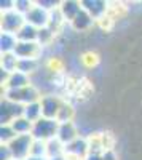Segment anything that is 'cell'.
Returning <instances> with one entry per match:
<instances>
[{"mask_svg": "<svg viewBox=\"0 0 142 160\" xmlns=\"http://www.w3.org/2000/svg\"><path fill=\"white\" fill-rule=\"evenodd\" d=\"M29 85H32V78L29 75L16 71V72L10 74L7 83L3 87H5V90H21V88H26Z\"/></svg>", "mask_w": 142, "mask_h": 160, "instance_id": "8fae6325", "label": "cell"}, {"mask_svg": "<svg viewBox=\"0 0 142 160\" xmlns=\"http://www.w3.org/2000/svg\"><path fill=\"white\" fill-rule=\"evenodd\" d=\"M0 158L2 160H13V155H11V151L7 144H2L0 146Z\"/></svg>", "mask_w": 142, "mask_h": 160, "instance_id": "83f0119b", "label": "cell"}, {"mask_svg": "<svg viewBox=\"0 0 142 160\" xmlns=\"http://www.w3.org/2000/svg\"><path fill=\"white\" fill-rule=\"evenodd\" d=\"M24 18H26V22L34 26L37 29H43L50 24V13L46 10H43L42 7H38L37 3L32 7V10Z\"/></svg>", "mask_w": 142, "mask_h": 160, "instance_id": "52a82bcc", "label": "cell"}, {"mask_svg": "<svg viewBox=\"0 0 142 160\" xmlns=\"http://www.w3.org/2000/svg\"><path fill=\"white\" fill-rule=\"evenodd\" d=\"M26 160H48V157H35V155H31L29 158H26Z\"/></svg>", "mask_w": 142, "mask_h": 160, "instance_id": "1f68e13d", "label": "cell"}, {"mask_svg": "<svg viewBox=\"0 0 142 160\" xmlns=\"http://www.w3.org/2000/svg\"><path fill=\"white\" fill-rule=\"evenodd\" d=\"M48 160H69V157H67L66 154H62V155H58V157H51V158H48Z\"/></svg>", "mask_w": 142, "mask_h": 160, "instance_id": "4dcf8cb0", "label": "cell"}, {"mask_svg": "<svg viewBox=\"0 0 142 160\" xmlns=\"http://www.w3.org/2000/svg\"><path fill=\"white\" fill-rule=\"evenodd\" d=\"M64 149H66V146H64L58 138L46 141V157H48V158L62 155V154H64Z\"/></svg>", "mask_w": 142, "mask_h": 160, "instance_id": "44dd1931", "label": "cell"}, {"mask_svg": "<svg viewBox=\"0 0 142 160\" xmlns=\"http://www.w3.org/2000/svg\"><path fill=\"white\" fill-rule=\"evenodd\" d=\"M22 117H26V118H27L29 122H32V123H35V122H38L40 118H43L40 101L24 106V115H22Z\"/></svg>", "mask_w": 142, "mask_h": 160, "instance_id": "e0dca14e", "label": "cell"}, {"mask_svg": "<svg viewBox=\"0 0 142 160\" xmlns=\"http://www.w3.org/2000/svg\"><path fill=\"white\" fill-rule=\"evenodd\" d=\"M73 117H75V111L70 104L64 102V106L61 108L59 111V115H58V122L59 123H66V122H73Z\"/></svg>", "mask_w": 142, "mask_h": 160, "instance_id": "7402d4cb", "label": "cell"}, {"mask_svg": "<svg viewBox=\"0 0 142 160\" xmlns=\"http://www.w3.org/2000/svg\"><path fill=\"white\" fill-rule=\"evenodd\" d=\"M82 8L86 13H89V16H91L94 21L104 19L106 13H107V3L102 2V0H83Z\"/></svg>", "mask_w": 142, "mask_h": 160, "instance_id": "9c48e42d", "label": "cell"}, {"mask_svg": "<svg viewBox=\"0 0 142 160\" xmlns=\"http://www.w3.org/2000/svg\"><path fill=\"white\" fill-rule=\"evenodd\" d=\"M56 138H58L64 146H67V144H70L72 141H75L77 138H78V128H77V125H75L73 122L59 123Z\"/></svg>", "mask_w": 142, "mask_h": 160, "instance_id": "30bf717a", "label": "cell"}, {"mask_svg": "<svg viewBox=\"0 0 142 160\" xmlns=\"http://www.w3.org/2000/svg\"><path fill=\"white\" fill-rule=\"evenodd\" d=\"M43 51V48L38 45L37 42H19L15 55L18 59H26V58H40V53Z\"/></svg>", "mask_w": 142, "mask_h": 160, "instance_id": "ba28073f", "label": "cell"}, {"mask_svg": "<svg viewBox=\"0 0 142 160\" xmlns=\"http://www.w3.org/2000/svg\"><path fill=\"white\" fill-rule=\"evenodd\" d=\"M31 155H35V157H46V142H45V141H37V139H34L32 149H31Z\"/></svg>", "mask_w": 142, "mask_h": 160, "instance_id": "cb8c5ba5", "label": "cell"}, {"mask_svg": "<svg viewBox=\"0 0 142 160\" xmlns=\"http://www.w3.org/2000/svg\"><path fill=\"white\" fill-rule=\"evenodd\" d=\"M38 7H42L43 10H46L48 13L54 11L61 7V2H56V0H38V2H35Z\"/></svg>", "mask_w": 142, "mask_h": 160, "instance_id": "484cf974", "label": "cell"}, {"mask_svg": "<svg viewBox=\"0 0 142 160\" xmlns=\"http://www.w3.org/2000/svg\"><path fill=\"white\" fill-rule=\"evenodd\" d=\"M19 43V40L15 34H5L2 32L0 35V50H2V55H7V53H15L16 47Z\"/></svg>", "mask_w": 142, "mask_h": 160, "instance_id": "9a60e30c", "label": "cell"}, {"mask_svg": "<svg viewBox=\"0 0 142 160\" xmlns=\"http://www.w3.org/2000/svg\"><path fill=\"white\" fill-rule=\"evenodd\" d=\"M34 5H35V2H29V0H16V11L21 13L22 16H26L32 10Z\"/></svg>", "mask_w": 142, "mask_h": 160, "instance_id": "d4e9b609", "label": "cell"}, {"mask_svg": "<svg viewBox=\"0 0 142 160\" xmlns=\"http://www.w3.org/2000/svg\"><path fill=\"white\" fill-rule=\"evenodd\" d=\"M85 160H102V154H97V152H89Z\"/></svg>", "mask_w": 142, "mask_h": 160, "instance_id": "f546056e", "label": "cell"}, {"mask_svg": "<svg viewBox=\"0 0 142 160\" xmlns=\"http://www.w3.org/2000/svg\"><path fill=\"white\" fill-rule=\"evenodd\" d=\"M56 37V31L54 29H51L50 26H46V28L43 29H38V37H37V43L40 45L42 48L48 47L53 43V40Z\"/></svg>", "mask_w": 142, "mask_h": 160, "instance_id": "ffe728a7", "label": "cell"}, {"mask_svg": "<svg viewBox=\"0 0 142 160\" xmlns=\"http://www.w3.org/2000/svg\"><path fill=\"white\" fill-rule=\"evenodd\" d=\"M102 160H118V155L115 154L113 149H107L102 152Z\"/></svg>", "mask_w": 142, "mask_h": 160, "instance_id": "f1b7e54d", "label": "cell"}, {"mask_svg": "<svg viewBox=\"0 0 142 160\" xmlns=\"http://www.w3.org/2000/svg\"><path fill=\"white\" fill-rule=\"evenodd\" d=\"M38 68H40V59L37 58H26V59L18 61V72H22L29 77L38 72Z\"/></svg>", "mask_w": 142, "mask_h": 160, "instance_id": "5bb4252c", "label": "cell"}, {"mask_svg": "<svg viewBox=\"0 0 142 160\" xmlns=\"http://www.w3.org/2000/svg\"><path fill=\"white\" fill-rule=\"evenodd\" d=\"M0 8H2V13H8L16 10V2L15 0H2L0 2Z\"/></svg>", "mask_w": 142, "mask_h": 160, "instance_id": "4316f807", "label": "cell"}, {"mask_svg": "<svg viewBox=\"0 0 142 160\" xmlns=\"http://www.w3.org/2000/svg\"><path fill=\"white\" fill-rule=\"evenodd\" d=\"M11 128L15 130V133L18 136H22V135H31L32 133V128H34V123L29 122L26 117H19V118H15L13 122L10 123Z\"/></svg>", "mask_w": 142, "mask_h": 160, "instance_id": "2e32d148", "label": "cell"}, {"mask_svg": "<svg viewBox=\"0 0 142 160\" xmlns=\"http://www.w3.org/2000/svg\"><path fill=\"white\" fill-rule=\"evenodd\" d=\"M24 24H26V18L21 15V13H18L16 10L8 11V13H2V21H0L2 32L16 35Z\"/></svg>", "mask_w": 142, "mask_h": 160, "instance_id": "5b68a950", "label": "cell"}, {"mask_svg": "<svg viewBox=\"0 0 142 160\" xmlns=\"http://www.w3.org/2000/svg\"><path fill=\"white\" fill-rule=\"evenodd\" d=\"M59 10H61V13H62L64 21L72 22L77 16L80 15V11H82L83 8H82V2H75V0H67V2H61Z\"/></svg>", "mask_w": 142, "mask_h": 160, "instance_id": "7c38bea8", "label": "cell"}, {"mask_svg": "<svg viewBox=\"0 0 142 160\" xmlns=\"http://www.w3.org/2000/svg\"><path fill=\"white\" fill-rule=\"evenodd\" d=\"M58 128H59V122L58 120H51V118H40L38 122L34 123L32 128V138L37 141H50L54 139L58 135Z\"/></svg>", "mask_w": 142, "mask_h": 160, "instance_id": "7a4b0ae2", "label": "cell"}, {"mask_svg": "<svg viewBox=\"0 0 142 160\" xmlns=\"http://www.w3.org/2000/svg\"><path fill=\"white\" fill-rule=\"evenodd\" d=\"M5 99L11 101V102H18L22 106H27L32 102H37L42 99V93L37 87L29 85L21 90H5Z\"/></svg>", "mask_w": 142, "mask_h": 160, "instance_id": "6da1fadb", "label": "cell"}, {"mask_svg": "<svg viewBox=\"0 0 142 160\" xmlns=\"http://www.w3.org/2000/svg\"><path fill=\"white\" fill-rule=\"evenodd\" d=\"M16 136L18 135L15 133V130L11 128V125H2V128H0V139H2V144H10Z\"/></svg>", "mask_w": 142, "mask_h": 160, "instance_id": "603a6c76", "label": "cell"}, {"mask_svg": "<svg viewBox=\"0 0 142 160\" xmlns=\"http://www.w3.org/2000/svg\"><path fill=\"white\" fill-rule=\"evenodd\" d=\"M18 58L15 53H7V55H2V62H0V69L8 72V74H13L18 71Z\"/></svg>", "mask_w": 142, "mask_h": 160, "instance_id": "d6986e66", "label": "cell"}, {"mask_svg": "<svg viewBox=\"0 0 142 160\" xmlns=\"http://www.w3.org/2000/svg\"><path fill=\"white\" fill-rule=\"evenodd\" d=\"M32 144H34V138L32 135H22V136H16L10 144H7L13 160H26L31 157V149H32Z\"/></svg>", "mask_w": 142, "mask_h": 160, "instance_id": "3957f363", "label": "cell"}, {"mask_svg": "<svg viewBox=\"0 0 142 160\" xmlns=\"http://www.w3.org/2000/svg\"><path fill=\"white\" fill-rule=\"evenodd\" d=\"M64 102H66V101H62L58 95H54V93H46V95H43L42 99H40L43 118L56 120L58 115H59L61 108L64 106Z\"/></svg>", "mask_w": 142, "mask_h": 160, "instance_id": "277c9868", "label": "cell"}, {"mask_svg": "<svg viewBox=\"0 0 142 160\" xmlns=\"http://www.w3.org/2000/svg\"><path fill=\"white\" fill-rule=\"evenodd\" d=\"M64 154H66L69 158L85 160V157L89 154V142H88V139L83 138V136H78L75 141H72L70 144L66 146Z\"/></svg>", "mask_w": 142, "mask_h": 160, "instance_id": "8992f818", "label": "cell"}, {"mask_svg": "<svg viewBox=\"0 0 142 160\" xmlns=\"http://www.w3.org/2000/svg\"><path fill=\"white\" fill-rule=\"evenodd\" d=\"M16 37H18L19 42H37V37H38V29L26 22V24L22 26V28H21V31L16 34Z\"/></svg>", "mask_w": 142, "mask_h": 160, "instance_id": "ac0fdd59", "label": "cell"}, {"mask_svg": "<svg viewBox=\"0 0 142 160\" xmlns=\"http://www.w3.org/2000/svg\"><path fill=\"white\" fill-rule=\"evenodd\" d=\"M94 24V19L89 16V13H86L85 10H82L80 11V15L77 16L72 22H70V26L73 28V31H77V32H85V31H89L91 29V26Z\"/></svg>", "mask_w": 142, "mask_h": 160, "instance_id": "4fadbf2b", "label": "cell"}]
</instances>
